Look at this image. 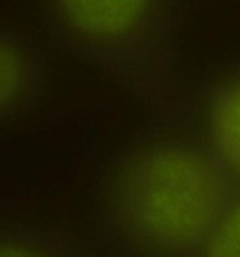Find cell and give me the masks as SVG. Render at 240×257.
<instances>
[{
  "mask_svg": "<svg viewBox=\"0 0 240 257\" xmlns=\"http://www.w3.org/2000/svg\"><path fill=\"white\" fill-rule=\"evenodd\" d=\"M192 123L146 119L111 160L95 206L102 249L124 256H201L232 180Z\"/></svg>",
  "mask_w": 240,
  "mask_h": 257,
  "instance_id": "obj_1",
  "label": "cell"
},
{
  "mask_svg": "<svg viewBox=\"0 0 240 257\" xmlns=\"http://www.w3.org/2000/svg\"><path fill=\"white\" fill-rule=\"evenodd\" d=\"M51 36L135 97L148 120H191L180 55L183 0H41Z\"/></svg>",
  "mask_w": 240,
  "mask_h": 257,
  "instance_id": "obj_2",
  "label": "cell"
},
{
  "mask_svg": "<svg viewBox=\"0 0 240 257\" xmlns=\"http://www.w3.org/2000/svg\"><path fill=\"white\" fill-rule=\"evenodd\" d=\"M49 64L33 39L0 28V121L25 114L45 97Z\"/></svg>",
  "mask_w": 240,
  "mask_h": 257,
  "instance_id": "obj_3",
  "label": "cell"
},
{
  "mask_svg": "<svg viewBox=\"0 0 240 257\" xmlns=\"http://www.w3.org/2000/svg\"><path fill=\"white\" fill-rule=\"evenodd\" d=\"M200 121L205 145L232 183L240 184V71L205 93Z\"/></svg>",
  "mask_w": 240,
  "mask_h": 257,
  "instance_id": "obj_4",
  "label": "cell"
},
{
  "mask_svg": "<svg viewBox=\"0 0 240 257\" xmlns=\"http://www.w3.org/2000/svg\"><path fill=\"white\" fill-rule=\"evenodd\" d=\"M89 241L51 228L23 227L0 231V256H86Z\"/></svg>",
  "mask_w": 240,
  "mask_h": 257,
  "instance_id": "obj_5",
  "label": "cell"
},
{
  "mask_svg": "<svg viewBox=\"0 0 240 257\" xmlns=\"http://www.w3.org/2000/svg\"><path fill=\"white\" fill-rule=\"evenodd\" d=\"M201 256H240V184L232 183L230 196L202 248Z\"/></svg>",
  "mask_w": 240,
  "mask_h": 257,
  "instance_id": "obj_6",
  "label": "cell"
}]
</instances>
